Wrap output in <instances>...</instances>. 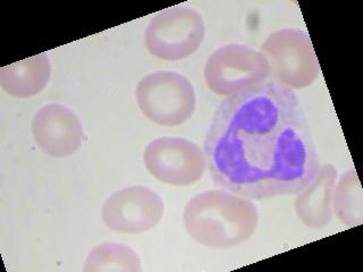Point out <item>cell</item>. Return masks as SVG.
Listing matches in <instances>:
<instances>
[{
	"label": "cell",
	"mask_w": 363,
	"mask_h": 272,
	"mask_svg": "<svg viewBox=\"0 0 363 272\" xmlns=\"http://www.w3.org/2000/svg\"><path fill=\"white\" fill-rule=\"evenodd\" d=\"M204 156L216 185L255 200L298 194L320 168L298 94L275 82L253 85L221 102Z\"/></svg>",
	"instance_id": "cell-1"
},
{
	"label": "cell",
	"mask_w": 363,
	"mask_h": 272,
	"mask_svg": "<svg viewBox=\"0 0 363 272\" xmlns=\"http://www.w3.org/2000/svg\"><path fill=\"white\" fill-rule=\"evenodd\" d=\"M184 226L196 243L210 249H232L247 242L259 224L257 207L230 191L200 193L187 202Z\"/></svg>",
	"instance_id": "cell-2"
},
{
	"label": "cell",
	"mask_w": 363,
	"mask_h": 272,
	"mask_svg": "<svg viewBox=\"0 0 363 272\" xmlns=\"http://www.w3.org/2000/svg\"><path fill=\"white\" fill-rule=\"evenodd\" d=\"M135 96L142 113L159 126L183 125L196 111V91L184 75L176 72L149 74L136 86Z\"/></svg>",
	"instance_id": "cell-3"
},
{
	"label": "cell",
	"mask_w": 363,
	"mask_h": 272,
	"mask_svg": "<svg viewBox=\"0 0 363 272\" xmlns=\"http://www.w3.org/2000/svg\"><path fill=\"white\" fill-rule=\"evenodd\" d=\"M260 52L269 64L275 83L291 90L308 88L320 73L309 34L298 28H281L270 34Z\"/></svg>",
	"instance_id": "cell-4"
},
{
	"label": "cell",
	"mask_w": 363,
	"mask_h": 272,
	"mask_svg": "<svg viewBox=\"0 0 363 272\" xmlns=\"http://www.w3.org/2000/svg\"><path fill=\"white\" fill-rule=\"evenodd\" d=\"M206 24L198 11L186 6L164 9L147 24L145 43L158 60L176 62L192 56L203 42Z\"/></svg>",
	"instance_id": "cell-5"
},
{
	"label": "cell",
	"mask_w": 363,
	"mask_h": 272,
	"mask_svg": "<svg viewBox=\"0 0 363 272\" xmlns=\"http://www.w3.org/2000/svg\"><path fill=\"white\" fill-rule=\"evenodd\" d=\"M269 64L260 51L247 45H223L213 51L204 66V81L217 96H230L264 82Z\"/></svg>",
	"instance_id": "cell-6"
},
{
	"label": "cell",
	"mask_w": 363,
	"mask_h": 272,
	"mask_svg": "<svg viewBox=\"0 0 363 272\" xmlns=\"http://www.w3.org/2000/svg\"><path fill=\"white\" fill-rule=\"evenodd\" d=\"M143 162L157 181L170 186H189L203 177L207 160L194 142L182 137H159L145 147Z\"/></svg>",
	"instance_id": "cell-7"
},
{
	"label": "cell",
	"mask_w": 363,
	"mask_h": 272,
	"mask_svg": "<svg viewBox=\"0 0 363 272\" xmlns=\"http://www.w3.org/2000/svg\"><path fill=\"white\" fill-rule=\"evenodd\" d=\"M164 212L162 196L147 186L125 187L104 204L101 218L113 232L138 235L153 230Z\"/></svg>",
	"instance_id": "cell-8"
},
{
	"label": "cell",
	"mask_w": 363,
	"mask_h": 272,
	"mask_svg": "<svg viewBox=\"0 0 363 272\" xmlns=\"http://www.w3.org/2000/svg\"><path fill=\"white\" fill-rule=\"evenodd\" d=\"M33 139L52 158L73 156L83 142L79 117L65 106L51 103L41 108L32 120Z\"/></svg>",
	"instance_id": "cell-9"
},
{
	"label": "cell",
	"mask_w": 363,
	"mask_h": 272,
	"mask_svg": "<svg viewBox=\"0 0 363 272\" xmlns=\"http://www.w3.org/2000/svg\"><path fill=\"white\" fill-rule=\"evenodd\" d=\"M338 171L330 164H323L304 190L296 194L294 209L298 218L310 230H323L333 219V201Z\"/></svg>",
	"instance_id": "cell-10"
},
{
	"label": "cell",
	"mask_w": 363,
	"mask_h": 272,
	"mask_svg": "<svg viewBox=\"0 0 363 272\" xmlns=\"http://www.w3.org/2000/svg\"><path fill=\"white\" fill-rule=\"evenodd\" d=\"M51 64L45 54L30 57L0 69V85L18 99L37 96L48 84Z\"/></svg>",
	"instance_id": "cell-11"
},
{
	"label": "cell",
	"mask_w": 363,
	"mask_h": 272,
	"mask_svg": "<svg viewBox=\"0 0 363 272\" xmlns=\"http://www.w3.org/2000/svg\"><path fill=\"white\" fill-rule=\"evenodd\" d=\"M333 211L344 226L353 228L362 225V187L354 168L344 173L336 184Z\"/></svg>",
	"instance_id": "cell-12"
},
{
	"label": "cell",
	"mask_w": 363,
	"mask_h": 272,
	"mask_svg": "<svg viewBox=\"0 0 363 272\" xmlns=\"http://www.w3.org/2000/svg\"><path fill=\"white\" fill-rule=\"evenodd\" d=\"M85 272H141L139 255L125 244L104 243L94 247L85 260Z\"/></svg>",
	"instance_id": "cell-13"
}]
</instances>
